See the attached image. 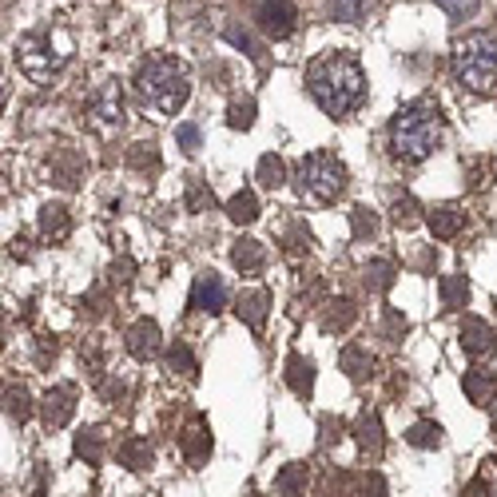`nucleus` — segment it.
<instances>
[{
	"label": "nucleus",
	"instance_id": "33",
	"mask_svg": "<svg viewBox=\"0 0 497 497\" xmlns=\"http://www.w3.org/2000/svg\"><path fill=\"white\" fill-rule=\"evenodd\" d=\"M406 441L418 450H434V446H441V426L438 422H418V426L406 430Z\"/></svg>",
	"mask_w": 497,
	"mask_h": 497
},
{
	"label": "nucleus",
	"instance_id": "31",
	"mask_svg": "<svg viewBox=\"0 0 497 497\" xmlns=\"http://www.w3.org/2000/svg\"><path fill=\"white\" fill-rule=\"evenodd\" d=\"M461 386H466L470 402H478V406H485V402H490V394H493V378H490L485 370H466Z\"/></svg>",
	"mask_w": 497,
	"mask_h": 497
},
{
	"label": "nucleus",
	"instance_id": "46",
	"mask_svg": "<svg viewBox=\"0 0 497 497\" xmlns=\"http://www.w3.org/2000/svg\"><path fill=\"white\" fill-rule=\"evenodd\" d=\"M131 259H119V263H112V283H128L131 279Z\"/></svg>",
	"mask_w": 497,
	"mask_h": 497
},
{
	"label": "nucleus",
	"instance_id": "11",
	"mask_svg": "<svg viewBox=\"0 0 497 497\" xmlns=\"http://www.w3.org/2000/svg\"><path fill=\"white\" fill-rule=\"evenodd\" d=\"M192 306H199V311H212L219 315L227 306V283H223V274H215V271H203L195 279L192 286Z\"/></svg>",
	"mask_w": 497,
	"mask_h": 497
},
{
	"label": "nucleus",
	"instance_id": "20",
	"mask_svg": "<svg viewBox=\"0 0 497 497\" xmlns=\"http://www.w3.org/2000/svg\"><path fill=\"white\" fill-rule=\"evenodd\" d=\"M394 279H398V267L390 259H370L367 267H362V283H367V291H374V295H386L394 286Z\"/></svg>",
	"mask_w": 497,
	"mask_h": 497
},
{
	"label": "nucleus",
	"instance_id": "50",
	"mask_svg": "<svg viewBox=\"0 0 497 497\" xmlns=\"http://www.w3.org/2000/svg\"><path fill=\"white\" fill-rule=\"evenodd\" d=\"M0 342H5V338H0Z\"/></svg>",
	"mask_w": 497,
	"mask_h": 497
},
{
	"label": "nucleus",
	"instance_id": "8",
	"mask_svg": "<svg viewBox=\"0 0 497 497\" xmlns=\"http://www.w3.org/2000/svg\"><path fill=\"white\" fill-rule=\"evenodd\" d=\"M72 414H76V386H72V382L52 386V390L44 394V402H40L44 426H48V430H60V426L72 422Z\"/></svg>",
	"mask_w": 497,
	"mask_h": 497
},
{
	"label": "nucleus",
	"instance_id": "6",
	"mask_svg": "<svg viewBox=\"0 0 497 497\" xmlns=\"http://www.w3.org/2000/svg\"><path fill=\"white\" fill-rule=\"evenodd\" d=\"M68 57H72V44L64 32H28V36L16 44V64L25 68L28 80H36V84L52 80V76L68 64Z\"/></svg>",
	"mask_w": 497,
	"mask_h": 497
},
{
	"label": "nucleus",
	"instance_id": "12",
	"mask_svg": "<svg viewBox=\"0 0 497 497\" xmlns=\"http://www.w3.org/2000/svg\"><path fill=\"white\" fill-rule=\"evenodd\" d=\"M124 347H128V355L140 358V362H148L151 355H160V323H156V318H140V323H131Z\"/></svg>",
	"mask_w": 497,
	"mask_h": 497
},
{
	"label": "nucleus",
	"instance_id": "17",
	"mask_svg": "<svg viewBox=\"0 0 497 497\" xmlns=\"http://www.w3.org/2000/svg\"><path fill=\"white\" fill-rule=\"evenodd\" d=\"M338 362H342V370H347V378H350V382H367L370 374H374V355H370L367 347H358V342L342 347Z\"/></svg>",
	"mask_w": 497,
	"mask_h": 497
},
{
	"label": "nucleus",
	"instance_id": "2",
	"mask_svg": "<svg viewBox=\"0 0 497 497\" xmlns=\"http://www.w3.org/2000/svg\"><path fill=\"white\" fill-rule=\"evenodd\" d=\"M441 131H446V119H441V108L430 96L406 104L402 112L390 119V151L394 160L402 163H422L441 148Z\"/></svg>",
	"mask_w": 497,
	"mask_h": 497
},
{
	"label": "nucleus",
	"instance_id": "10",
	"mask_svg": "<svg viewBox=\"0 0 497 497\" xmlns=\"http://www.w3.org/2000/svg\"><path fill=\"white\" fill-rule=\"evenodd\" d=\"M180 450H183V458H187V466H203L207 458H212V430H207V418L203 414H195L192 422H187L183 430V438H180Z\"/></svg>",
	"mask_w": 497,
	"mask_h": 497
},
{
	"label": "nucleus",
	"instance_id": "23",
	"mask_svg": "<svg viewBox=\"0 0 497 497\" xmlns=\"http://www.w3.org/2000/svg\"><path fill=\"white\" fill-rule=\"evenodd\" d=\"M80 175H84V163H80V156H76V151L64 148L60 156L52 160V180H57L64 192H72V187L80 183Z\"/></svg>",
	"mask_w": 497,
	"mask_h": 497
},
{
	"label": "nucleus",
	"instance_id": "14",
	"mask_svg": "<svg viewBox=\"0 0 497 497\" xmlns=\"http://www.w3.org/2000/svg\"><path fill=\"white\" fill-rule=\"evenodd\" d=\"M426 223H430V231H434L438 239H454L458 231L466 227V212H461L458 203H438V207H430Z\"/></svg>",
	"mask_w": 497,
	"mask_h": 497
},
{
	"label": "nucleus",
	"instance_id": "19",
	"mask_svg": "<svg viewBox=\"0 0 497 497\" xmlns=\"http://www.w3.org/2000/svg\"><path fill=\"white\" fill-rule=\"evenodd\" d=\"M306 481H311V470H306L303 461H291V466H283L279 478H274V493L279 497H303Z\"/></svg>",
	"mask_w": 497,
	"mask_h": 497
},
{
	"label": "nucleus",
	"instance_id": "34",
	"mask_svg": "<svg viewBox=\"0 0 497 497\" xmlns=\"http://www.w3.org/2000/svg\"><path fill=\"white\" fill-rule=\"evenodd\" d=\"M251 124H255V99H235V104L227 108V128H235V131H247Z\"/></svg>",
	"mask_w": 497,
	"mask_h": 497
},
{
	"label": "nucleus",
	"instance_id": "41",
	"mask_svg": "<svg viewBox=\"0 0 497 497\" xmlns=\"http://www.w3.org/2000/svg\"><path fill=\"white\" fill-rule=\"evenodd\" d=\"M434 5L441 8L446 16H454V20H466L473 8H478V0H434Z\"/></svg>",
	"mask_w": 497,
	"mask_h": 497
},
{
	"label": "nucleus",
	"instance_id": "36",
	"mask_svg": "<svg viewBox=\"0 0 497 497\" xmlns=\"http://www.w3.org/2000/svg\"><path fill=\"white\" fill-rule=\"evenodd\" d=\"M215 203V195H212V187H207L203 180H192L187 183V212H207V207Z\"/></svg>",
	"mask_w": 497,
	"mask_h": 497
},
{
	"label": "nucleus",
	"instance_id": "35",
	"mask_svg": "<svg viewBox=\"0 0 497 497\" xmlns=\"http://www.w3.org/2000/svg\"><path fill=\"white\" fill-rule=\"evenodd\" d=\"M168 370H171V374H187V378H192V374H195L192 347H183V342H171V347H168Z\"/></svg>",
	"mask_w": 497,
	"mask_h": 497
},
{
	"label": "nucleus",
	"instance_id": "5",
	"mask_svg": "<svg viewBox=\"0 0 497 497\" xmlns=\"http://www.w3.org/2000/svg\"><path fill=\"white\" fill-rule=\"evenodd\" d=\"M298 195L311 199V203H335L347 192V163L330 151H311V156L298 160Z\"/></svg>",
	"mask_w": 497,
	"mask_h": 497
},
{
	"label": "nucleus",
	"instance_id": "1",
	"mask_svg": "<svg viewBox=\"0 0 497 497\" xmlns=\"http://www.w3.org/2000/svg\"><path fill=\"white\" fill-rule=\"evenodd\" d=\"M306 88L330 119H347L367 99V72L355 52H323L306 68Z\"/></svg>",
	"mask_w": 497,
	"mask_h": 497
},
{
	"label": "nucleus",
	"instance_id": "21",
	"mask_svg": "<svg viewBox=\"0 0 497 497\" xmlns=\"http://www.w3.org/2000/svg\"><path fill=\"white\" fill-rule=\"evenodd\" d=\"M286 386H291L295 394H311L315 390V362L303 358V355H291L286 358Z\"/></svg>",
	"mask_w": 497,
	"mask_h": 497
},
{
	"label": "nucleus",
	"instance_id": "26",
	"mask_svg": "<svg viewBox=\"0 0 497 497\" xmlns=\"http://www.w3.org/2000/svg\"><path fill=\"white\" fill-rule=\"evenodd\" d=\"M227 215L235 219V223H255L259 219V199L255 192H235L227 199Z\"/></svg>",
	"mask_w": 497,
	"mask_h": 497
},
{
	"label": "nucleus",
	"instance_id": "9",
	"mask_svg": "<svg viewBox=\"0 0 497 497\" xmlns=\"http://www.w3.org/2000/svg\"><path fill=\"white\" fill-rule=\"evenodd\" d=\"M255 20H259V28L267 32V36L283 40V36H291V32H295L298 13H295L291 0H263L259 13H255Z\"/></svg>",
	"mask_w": 497,
	"mask_h": 497
},
{
	"label": "nucleus",
	"instance_id": "28",
	"mask_svg": "<svg viewBox=\"0 0 497 497\" xmlns=\"http://www.w3.org/2000/svg\"><path fill=\"white\" fill-rule=\"evenodd\" d=\"M119 461H124L128 470H148V466H151V446H148L143 438L119 441Z\"/></svg>",
	"mask_w": 497,
	"mask_h": 497
},
{
	"label": "nucleus",
	"instance_id": "48",
	"mask_svg": "<svg viewBox=\"0 0 497 497\" xmlns=\"http://www.w3.org/2000/svg\"><path fill=\"white\" fill-rule=\"evenodd\" d=\"M466 497H490V481H485V478H478V481H470V490H466Z\"/></svg>",
	"mask_w": 497,
	"mask_h": 497
},
{
	"label": "nucleus",
	"instance_id": "37",
	"mask_svg": "<svg viewBox=\"0 0 497 497\" xmlns=\"http://www.w3.org/2000/svg\"><path fill=\"white\" fill-rule=\"evenodd\" d=\"M350 497H386V485L378 473H358V478L350 481Z\"/></svg>",
	"mask_w": 497,
	"mask_h": 497
},
{
	"label": "nucleus",
	"instance_id": "40",
	"mask_svg": "<svg viewBox=\"0 0 497 497\" xmlns=\"http://www.w3.org/2000/svg\"><path fill=\"white\" fill-rule=\"evenodd\" d=\"M418 203H414V199L410 195H402V199H394V223L398 227H414L418 223Z\"/></svg>",
	"mask_w": 497,
	"mask_h": 497
},
{
	"label": "nucleus",
	"instance_id": "4",
	"mask_svg": "<svg viewBox=\"0 0 497 497\" xmlns=\"http://www.w3.org/2000/svg\"><path fill=\"white\" fill-rule=\"evenodd\" d=\"M454 76L473 96H485L497 84V36L493 32H470L454 44Z\"/></svg>",
	"mask_w": 497,
	"mask_h": 497
},
{
	"label": "nucleus",
	"instance_id": "47",
	"mask_svg": "<svg viewBox=\"0 0 497 497\" xmlns=\"http://www.w3.org/2000/svg\"><path fill=\"white\" fill-rule=\"evenodd\" d=\"M227 36H231V40H235V44H239V48H247V57H259V48H255V44H251V36H247V32L231 28V32H227Z\"/></svg>",
	"mask_w": 497,
	"mask_h": 497
},
{
	"label": "nucleus",
	"instance_id": "39",
	"mask_svg": "<svg viewBox=\"0 0 497 497\" xmlns=\"http://www.w3.org/2000/svg\"><path fill=\"white\" fill-rule=\"evenodd\" d=\"M350 227H355V239H370L374 231H378V219H374L367 207H355V212H350Z\"/></svg>",
	"mask_w": 497,
	"mask_h": 497
},
{
	"label": "nucleus",
	"instance_id": "43",
	"mask_svg": "<svg viewBox=\"0 0 497 497\" xmlns=\"http://www.w3.org/2000/svg\"><path fill=\"white\" fill-rule=\"evenodd\" d=\"M84 306H88V318H99V315L108 311V306H104V291L96 286V291L88 295V298H80V311H84Z\"/></svg>",
	"mask_w": 497,
	"mask_h": 497
},
{
	"label": "nucleus",
	"instance_id": "45",
	"mask_svg": "<svg viewBox=\"0 0 497 497\" xmlns=\"http://www.w3.org/2000/svg\"><path fill=\"white\" fill-rule=\"evenodd\" d=\"M406 330V318L398 311H386V338H398Z\"/></svg>",
	"mask_w": 497,
	"mask_h": 497
},
{
	"label": "nucleus",
	"instance_id": "29",
	"mask_svg": "<svg viewBox=\"0 0 497 497\" xmlns=\"http://www.w3.org/2000/svg\"><path fill=\"white\" fill-rule=\"evenodd\" d=\"M255 180H259L263 187H271V192H279V187L286 183V163L267 151V156L259 160V168H255Z\"/></svg>",
	"mask_w": 497,
	"mask_h": 497
},
{
	"label": "nucleus",
	"instance_id": "15",
	"mask_svg": "<svg viewBox=\"0 0 497 497\" xmlns=\"http://www.w3.org/2000/svg\"><path fill=\"white\" fill-rule=\"evenodd\" d=\"M231 263H235L239 274H259L267 267V247H263L259 239H239L235 247H231Z\"/></svg>",
	"mask_w": 497,
	"mask_h": 497
},
{
	"label": "nucleus",
	"instance_id": "7",
	"mask_svg": "<svg viewBox=\"0 0 497 497\" xmlns=\"http://www.w3.org/2000/svg\"><path fill=\"white\" fill-rule=\"evenodd\" d=\"M84 124L96 131L99 140H112L119 128H124V92H119L116 80L99 84L92 99H88V112H84Z\"/></svg>",
	"mask_w": 497,
	"mask_h": 497
},
{
	"label": "nucleus",
	"instance_id": "3",
	"mask_svg": "<svg viewBox=\"0 0 497 497\" xmlns=\"http://www.w3.org/2000/svg\"><path fill=\"white\" fill-rule=\"evenodd\" d=\"M131 88L151 116H175L192 96V76L175 57H148L136 68Z\"/></svg>",
	"mask_w": 497,
	"mask_h": 497
},
{
	"label": "nucleus",
	"instance_id": "18",
	"mask_svg": "<svg viewBox=\"0 0 497 497\" xmlns=\"http://www.w3.org/2000/svg\"><path fill=\"white\" fill-rule=\"evenodd\" d=\"M40 231H44V239H52V243H64L72 235V215H68V207H60V203H48V207H40Z\"/></svg>",
	"mask_w": 497,
	"mask_h": 497
},
{
	"label": "nucleus",
	"instance_id": "22",
	"mask_svg": "<svg viewBox=\"0 0 497 497\" xmlns=\"http://www.w3.org/2000/svg\"><path fill=\"white\" fill-rule=\"evenodd\" d=\"M355 434H358L362 454H374V458L382 454V422H378V414H374V410H362V414H358Z\"/></svg>",
	"mask_w": 497,
	"mask_h": 497
},
{
	"label": "nucleus",
	"instance_id": "25",
	"mask_svg": "<svg viewBox=\"0 0 497 497\" xmlns=\"http://www.w3.org/2000/svg\"><path fill=\"white\" fill-rule=\"evenodd\" d=\"M128 168L131 171H151V175H156L160 171V148H156V143H131V148H128Z\"/></svg>",
	"mask_w": 497,
	"mask_h": 497
},
{
	"label": "nucleus",
	"instance_id": "16",
	"mask_svg": "<svg viewBox=\"0 0 497 497\" xmlns=\"http://www.w3.org/2000/svg\"><path fill=\"white\" fill-rule=\"evenodd\" d=\"M235 311H239V318H243V323H247L251 330H263V323H267V311H271V295L263 291V286H259V291L239 295V306H235Z\"/></svg>",
	"mask_w": 497,
	"mask_h": 497
},
{
	"label": "nucleus",
	"instance_id": "42",
	"mask_svg": "<svg viewBox=\"0 0 497 497\" xmlns=\"http://www.w3.org/2000/svg\"><path fill=\"white\" fill-rule=\"evenodd\" d=\"M330 13L355 25V20H362V0H330Z\"/></svg>",
	"mask_w": 497,
	"mask_h": 497
},
{
	"label": "nucleus",
	"instance_id": "49",
	"mask_svg": "<svg viewBox=\"0 0 497 497\" xmlns=\"http://www.w3.org/2000/svg\"><path fill=\"white\" fill-rule=\"evenodd\" d=\"M0 108H5V84H0Z\"/></svg>",
	"mask_w": 497,
	"mask_h": 497
},
{
	"label": "nucleus",
	"instance_id": "24",
	"mask_svg": "<svg viewBox=\"0 0 497 497\" xmlns=\"http://www.w3.org/2000/svg\"><path fill=\"white\" fill-rule=\"evenodd\" d=\"M355 318H358L355 303H350V298H338V303H330V306H326V315H323V330H326V335H335V330H350V326H355Z\"/></svg>",
	"mask_w": 497,
	"mask_h": 497
},
{
	"label": "nucleus",
	"instance_id": "44",
	"mask_svg": "<svg viewBox=\"0 0 497 497\" xmlns=\"http://www.w3.org/2000/svg\"><path fill=\"white\" fill-rule=\"evenodd\" d=\"M175 140L183 143V151H199V128H195V124H180Z\"/></svg>",
	"mask_w": 497,
	"mask_h": 497
},
{
	"label": "nucleus",
	"instance_id": "32",
	"mask_svg": "<svg viewBox=\"0 0 497 497\" xmlns=\"http://www.w3.org/2000/svg\"><path fill=\"white\" fill-rule=\"evenodd\" d=\"M466 298H470V283L461 279V274H446V279H441V303H446L450 311L466 306Z\"/></svg>",
	"mask_w": 497,
	"mask_h": 497
},
{
	"label": "nucleus",
	"instance_id": "30",
	"mask_svg": "<svg viewBox=\"0 0 497 497\" xmlns=\"http://www.w3.org/2000/svg\"><path fill=\"white\" fill-rule=\"evenodd\" d=\"M5 410H8L13 422H28L32 418V398H28L25 386H8L5 390Z\"/></svg>",
	"mask_w": 497,
	"mask_h": 497
},
{
	"label": "nucleus",
	"instance_id": "27",
	"mask_svg": "<svg viewBox=\"0 0 497 497\" xmlns=\"http://www.w3.org/2000/svg\"><path fill=\"white\" fill-rule=\"evenodd\" d=\"M76 458H84V461H96L104 458V430H96V426H88L76 434Z\"/></svg>",
	"mask_w": 497,
	"mask_h": 497
},
{
	"label": "nucleus",
	"instance_id": "13",
	"mask_svg": "<svg viewBox=\"0 0 497 497\" xmlns=\"http://www.w3.org/2000/svg\"><path fill=\"white\" fill-rule=\"evenodd\" d=\"M461 347H466V355H473V358L490 355V350L497 347L493 326L485 323V318H466V323H461Z\"/></svg>",
	"mask_w": 497,
	"mask_h": 497
},
{
	"label": "nucleus",
	"instance_id": "38",
	"mask_svg": "<svg viewBox=\"0 0 497 497\" xmlns=\"http://www.w3.org/2000/svg\"><path fill=\"white\" fill-rule=\"evenodd\" d=\"M283 251H286V255H303V251H311V231H306L303 223H295L291 231H286V239H283Z\"/></svg>",
	"mask_w": 497,
	"mask_h": 497
}]
</instances>
